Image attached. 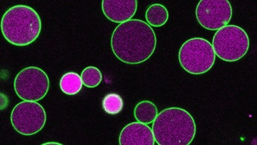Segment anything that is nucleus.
<instances>
[{
  "mask_svg": "<svg viewBox=\"0 0 257 145\" xmlns=\"http://www.w3.org/2000/svg\"><path fill=\"white\" fill-rule=\"evenodd\" d=\"M157 46L153 29L145 21L131 20L115 28L111 38V47L120 61L140 64L152 56Z\"/></svg>",
  "mask_w": 257,
  "mask_h": 145,
  "instance_id": "1",
  "label": "nucleus"
},
{
  "mask_svg": "<svg viewBox=\"0 0 257 145\" xmlns=\"http://www.w3.org/2000/svg\"><path fill=\"white\" fill-rule=\"evenodd\" d=\"M152 131L158 145H189L196 135V122L190 112L172 107L158 114Z\"/></svg>",
  "mask_w": 257,
  "mask_h": 145,
  "instance_id": "2",
  "label": "nucleus"
},
{
  "mask_svg": "<svg viewBox=\"0 0 257 145\" xmlns=\"http://www.w3.org/2000/svg\"><path fill=\"white\" fill-rule=\"evenodd\" d=\"M4 39L14 46H29L39 38L42 20L32 7L17 5L10 8L1 20Z\"/></svg>",
  "mask_w": 257,
  "mask_h": 145,
  "instance_id": "3",
  "label": "nucleus"
},
{
  "mask_svg": "<svg viewBox=\"0 0 257 145\" xmlns=\"http://www.w3.org/2000/svg\"><path fill=\"white\" fill-rule=\"evenodd\" d=\"M215 56L210 42L202 38H193L181 46L179 61L187 73L198 75L205 74L212 68Z\"/></svg>",
  "mask_w": 257,
  "mask_h": 145,
  "instance_id": "4",
  "label": "nucleus"
},
{
  "mask_svg": "<svg viewBox=\"0 0 257 145\" xmlns=\"http://www.w3.org/2000/svg\"><path fill=\"white\" fill-rule=\"evenodd\" d=\"M212 46L216 56L221 60L238 61L248 52L249 39L242 28L236 25H227L216 32Z\"/></svg>",
  "mask_w": 257,
  "mask_h": 145,
  "instance_id": "5",
  "label": "nucleus"
},
{
  "mask_svg": "<svg viewBox=\"0 0 257 145\" xmlns=\"http://www.w3.org/2000/svg\"><path fill=\"white\" fill-rule=\"evenodd\" d=\"M11 122L20 134L32 136L43 129L46 122V112L37 101H23L13 109Z\"/></svg>",
  "mask_w": 257,
  "mask_h": 145,
  "instance_id": "6",
  "label": "nucleus"
},
{
  "mask_svg": "<svg viewBox=\"0 0 257 145\" xmlns=\"http://www.w3.org/2000/svg\"><path fill=\"white\" fill-rule=\"evenodd\" d=\"M14 90L23 101H39L49 90V78L42 69L28 67L18 73L14 80Z\"/></svg>",
  "mask_w": 257,
  "mask_h": 145,
  "instance_id": "7",
  "label": "nucleus"
},
{
  "mask_svg": "<svg viewBox=\"0 0 257 145\" xmlns=\"http://www.w3.org/2000/svg\"><path fill=\"white\" fill-rule=\"evenodd\" d=\"M196 17L205 29L219 30L231 21L232 7L228 0H201L196 7Z\"/></svg>",
  "mask_w": 257,
  "mask_h": 145,
  "instance_id": "8",
  "label": "nucleus"
},
{
  "mask_svg": "<svg viewBox=\"0 0 257 145\" xmlns=\"http://www.w3.org/2000/svg\"><path fill=\"white\" fill-rule=\"evenodd\" d=\"M138 4L137 0H103V14L114 23H125L135 15Z\"/></svg>",
  "mask_w": 257,
  "mask_h": 145,
  "instance_id": "9",
  "label": "nucleus"
},
{
  "mask_svg": "<svg viewBox=\"0 0 257 145\" xmlns=\"http://www.w3.org/2000/svg\"><path fill=\"white\" fill-rule=\"evenodd\" d=\"M155 143L152 129L142 122H131L120 133V145H154Z\"/></svg>",
  "mask_w": 257,
  "mask_h": 145,
  "instance_id": "10",
  "label": "nucleus"
},
{
  "mask_svg": "<svg viewBox=\"0 0 257 145\" xmlns=\"http://www.w3.org/2000/svg\"><path fill=\"white\" fill-rule=\"evenodd\" d=\"M145 17L148 25L159 28L167 23L169 11L162 4H152L147 10Z\"/></svg>",
  "mask_w": 257,
  "mask_h": 145,
  "instance_id": "11",
  "label": "nucleus"
},
{
  "mask_svg": "<svg viewBox=\"0 0 257 145\" xmlns=\"http://www.w3.org/2000/svg\"><path fill=\"white\" fill-rule=\"evenodd\" d=\"M158 114L156 105L150 101H141L134 108V117L138 122L145 124L153 122Z\"/></svg>",
  "mask_w": 257,
  "mask_h": 145,
  "instance_id": "12",
  "label": "nucleus"
},
{
  "mask_svg": "<svg viewBox=\"0 0 257 145\" xmlns=\"http://www.w3.org/2000/svg\"><path fill=\"white\" fill-rule=\"evenodd\" d=\"M83 82L81 77L74 72L66 73L60 79L59 87L64 94L68 95H77L82 89Z\"/></svg>",
  "mask_w": 257,
  "mask_h": 145,
  "instance_id": "13",
  "label": "nucleus"
},
{
  "mask_svg": "<svg viewBox=\"0 0 257 145\" xmlns=\"http://www.w3.org/2000/svg\"><path fill=\"white\" fill-rule=\"evenodd\" d=\"M124 102L122 97L116 93H109L102 100V108L109 115H116L123 108Z\"/></svg>",
  "mask_w": 257,
  "mask_h": 145,
  "instance_id": "14",
  "label": "nucleus"
},
{
  "mask_svg": "<svg viewBox=\"0 0 257 145\" xmlns=\"http://www.w3.org/2000/svg\"><path fill=\"white\" fill-rule=\"evenodd\" d=\"M80 77L83 84L87 88H95L102 81L101 72L95 67H87L82 71Z\"/></svg>",
  "mask_w": 257,
  "mask_h": 145,
  "instance_id": "15",
  "label": "nucleus"
},
{
  "mask_svg": "<svg viewBox=\"0 0 257 145\" xmlns=\"http://www.w3.org/2000/svg\"><path fill=\"white\" fill-rule=\"evenodd\" d=\"M44 145H46V144H59V145H61L62 143H56V142H48V143H43Z\"/></svg>",
  "mask_w": 257,
  "mask_h": 145,
  "instance_id": "16",
  "label": "nucleus"
}]
</instances>
